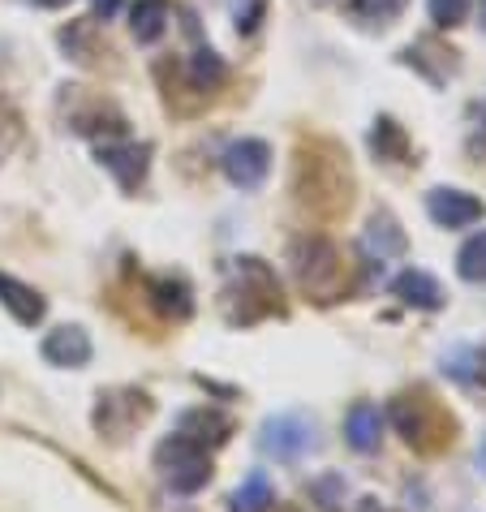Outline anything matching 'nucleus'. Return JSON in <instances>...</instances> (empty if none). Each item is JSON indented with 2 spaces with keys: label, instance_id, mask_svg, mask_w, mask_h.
Returning a JSON list of instances; mask_svg holds the SVG:
<instances>
[{
  "label": "nucleus",
  "instance_id": "7",
  "mask_svg": "<svg viewBox=\"0 0 486 512\" xmlns=\"http://www.w3.org/2000/svg\"><path fill=\"white\" fill-rule=\"evenodd\" d=\"M314 444H319V439H314V422L306 414H276V418H267L263 435H259V448L267 452V457L284 461V465L302 461Z\"/></svg>",
  "mask_w": 486,
  "mask_h": 512
},
{
  "label": "nucleus",
  "instance_id": "9",
  "mask_svg": "<svg viewBox=\"0 0 486 512\" xmlns=\"http://www.w3.org/2000/svg\"><path fill=\"white\" fill-rule=\"evenodd\" d=\"M426 216H431L439 229H469V224H478L486 216V207H482V198H474L469 190L439 186L426 194Z\"/></svg>",
  "mask_w": 486,
  "mask_h": 512
},
{
  "label": "nucleus",
  "instance_id": "19",
  "mask_svg": "<svg viewBox=\"0 0 486 512\" xmlns=\"http://www.w3.org/2000/svg\"><path fill=\"white\" fill-rule=\"evenodd\" d=\"M405 61L409 65H418V69H426L435 61V82H448L452 74H456V52L452 48H443L439 39H418L409 52H405Z\"/></svg>",
  "mask_w": 486,
  "mask_h": 512
},
{
  "label": "nucleus",
  "instance_id": "30",
  "mask_svg": "<svg viewBox=\"0 0 486 512\" xmlns=\"http://www.w3.org/2000/svg\"><path fill=\"white\" fill-rule=\"evenodd\" d=\"M478 22H482V31H486V0H478Z\"/></svg>",
  "mask_w": 486,
  "mask_h": 512
},
{
  "label": "nucleus",
  "instance_id": "32",
  "mask_svg": "<svg viewBox=\"0 0 486 512\" xmlns=\"http://www.w3.org/2000/svg\"><path fill=\"white\" fill-rule=\"evenodd\" d=\"M478 461H482V469H486V439H482V457H478Z\"/></svg>",
  "mask_w": 486,
  "mask_h": 512
},
{
  "label": "nucleus",
  "instance_id": "21",
  "mask_svg": "<svg viewBox=\"0 0 486 512\" xmlns=\"http://www.w3.org/2000/svg\"><path fill=\"white\" fill-rule=\"evenodd\" d=\"M370 151H375L379 160H388V164H400L409 155V138H405V130H400L392 117H379L375 134H370Z\"/></svg>",
  "mask_w": 486,
  "mask_h": 512
},
{
  "label": "nucleus",
  "instance_id": "27",
  "mask_svg": "<svg viewBox=\"0 0 486 512\" xmlns=\"http://www.w3.org/2000/svg\"><path fill=\"white\" fill-rule=\"evenodd\" d=\"M263 13H267V0H233V22H237L241 35H254V31H259Z\"/></svg>",
  "mask_w": 486,
  "mask_h": 512
},
{
  "label": "nucleus",
  "instance_id": "28",
  "mask_svg": "<svg viewBox=\"0 0 486 512\" xmlns=\"http://www.w3.org/2000/svg\"><path fill=\"white\" fill-rule=\"evenodd\" d=\"M91 9H95V18H112L121 9V0H91Z\"/></svg>",
  "mask_w": 486,
  "mask_h": 512
},
{
  "label": "nucleus",
  "instance_id": "4",
  "mask_svg": "<svg viewBox=\"0 0 486 512\" xmlns=\"http://www.w3.org/2000/svg\"><path fill=\"white\" fill-rule=\"evenodd\" d=\"M388 418H392L396 431L405 435V444L418 448V452L448 448L452 435H456V418L435 401L431 392H405V396H396L392 409H388Z\"/></svg>",
  "mask_w": 486,
  "mask_h": 512
},
{
  "label": "nucleus",
  "instance_id": "13",
  "mask_svg": "<svg viewBox=\"0 0 486 512\" xmlns=\"http://www.w3.org/2000/svg\"><path fill=\"white\" fill-rule=\"evenodd\" d=\"M345 439H349L353 452H375L379 439H383V414H379V405L357 401L349 414H345Z\"/></svg>",
  "mask_w": 486,
  "mask_h": 512
},
{
  "label": "nucleus",
  "instance_id": "11",
  "mask_svg": "<svg viewBox=\"0 0 486 512\" xmlns=\"http://www.w3.org/2000/svg\"><path fill=\"white\" fill-rule=\"evenodd\" d=\"M147 155H151L147 142H104V147H99V164H104L125 190H134L138 181L147 177Z\"/></svg>",
  "mask_w": 486,
  "mask_h": 512
},
{
  "label": "nucleus",
  "instance_id": "17",
  "mask_svg": "<svg viewBox=\"0 0 486 512\" xmlns=\"http://www.w3.org/2000/svg\"><path fill=\"white\" fill-rule=\"evenodd\" d=\"M147 293H151V302L160 315H173V319H185L194 310L190 302V289H185V280H173V276H155L147 284Z\"/></svg>",
  "mask_w": 486,
  "mask_h": 512
},
{
  "label": "nucleus",
  "instance_id": "2",
  "mask_svg": "<svg viewBox=\"0 0 486 512\" xmlns=\"http://www.w3.org/2000/svg\"><path fill=\"white\" fill-rule=\"evenodd\" d=\"M220 310L228 323H259L267 315H280V284L276 272L263 259H233L228 267V284L220 293Z\"/></svg>",
  "mask_w": 486,
  "mask_h": 512
},
{
  "label": "nucleus",
  "instance_id": "6",
  "mask_svg": "<svg viewBox=\"0 0 486 512\" xmlns=\"http://www.w3.org/2000/svg\"><path fill=\"white\" fill-rule=\"evenodd\" d=\"M155 414V401L147 392H138V388H112V392H99V405H95V431L99 435H108L112 444H121L125 435H134L142 422H147Z\"/></svg>",
  "mask_w": 486,
  "mask_h": 512
},
{
  "label": "nucleus",
  "instance_id": "25",
  "mask_svg": "<svg viewBox=\"0 0 486 512\" xmlns=\"http://www.w3.org/2000/svg\"><path fill=\"white\" fill-rule=\"evenodd\" d=\"M409 0H353V18H362V22H379V26H388L396 22L400 13H405Z\"/></svg>",
  "mask_w": 486,
  "mask_h": 512
},
{
  "label": "nucleus",
  "instance_id": "15",
  "mask_svg": "<svg viewBox=\"0 0 486 512\" xmlns=\"http://www.w3.org/2000/svg\"><path fill=\"white\" fill-rule=\"evenodd\" d=\"M181 435L185 439H194V444H211V448H216V444H224V439L228 435H233V418H228V414H220V409H190V414H185L181 418Z\"/></svg>",
  "mask_w": 486,
  "mask_h": 512
},
{
  "label": "nucleus",
  "instance_id": "23",
  "mask_svg": "<svg viewBox=\"0 0 486 512\" xmlns=\"http://www.w3.org/2000/svg\"><path fill=\"white\" fill-rule=\"evenodd\" d=\"M190 82H194L198 91H211L216 82H224V61L211 48H198L190 56Z\"/></svg>",
  "mask_w": 486,
  "mask_h": 512
},
{
  "label": "nucleus",
  "instance_id": "10",
  "mask_svg": "<svg viewBox=\"0 0 486 512\" xmlns=\"http://www.w3.org/2000/svg\"><path fill=\"white\" fill-rule=\"evenodd\" d=\"M39 353H44V362L52 366H65V371H78V366H87L91 362V336L82 332L78 323H65V327H56V332L44 336V345H39Z\"/></svg>",
  "mask_w": 486,
  "mask_h": 512
},
{
  "label": "nucleus",
  "instance_id": "18",
  "mask_svg": "<svg viewBox=\"0 0 486 512\" xmlns=\"http://www.w3.org/2000/svg\"><path fill=\"white\" fill-rule=\"evenodd\" d=\"M366 250L379 254V263L405 250V233H400V224L388 216V211H375V216H370V224H366Z\"/></svg>",
  "mask_w": 486,
  "mask_h": 512
},
{
  "label": "nucleus",
  "instance_id": "29",
  "mask_svg": "<svg viewBox=\"0 0 486 512\" xmlns=\"http://www.w3.org/2000/svg\"><path fill=\"white\" fill-rule=\"evenodd\" d=\"M357 512H388V508H383L379 500H362V504H357Z\"/></svg>",
  "mask_w": 486,
  "mask_h": 512
},
{
  "label": "nucleus",
  "instance_id": "24",
  "mask_svg": "<svg viewBox=\"0 0 486 512\" xmlns=\"http://www.w3.org/2000/svg\"><path fill=\"white\" fill-rule=\"evenodd\" d=\"M18 142H22V112L13 108V99L0 95V164L18 151Z\"/></svg>",
  "mask_w": 486,
  "mask_h": 512
},
{
  "label": "nucleus",
  "instance_id": "1",
  "mask_svg": "<svg viewBox=\"0 0 486 512\" xmlns=\"http://www.w3.org/2000/svg\"><path fill=\"white\" fill-rule=\"evenodd\" d=\"M349 190H353V177H349L345 155L336 147L310 142V147L297 151L293 194L306 211H314V216H340V211L349 207Z\"/></svg>",
  "mask_w": 486,
  "mask_h": 512
},
{
  "label": "nucleus",
  "instance_id": "14",
  "mask_svg": "<svg viewBox=\"0 0 486 512\" xmlns=\"http://www.w3.org/2000/svg\"><path fill=\"white\" fill-rule=\"evenodd\" d=\"M392 293L400 297L405 306L413 310H439L443 306V289L431 272H418V267H409V272H400L392 280Z\"/></svg>",
  "mask_w": 486,
  "mask_h": 512
},
{
  "label": "nucleus",
  "instance_id": "20",
  "mask_svg": "<svg viewBox=\"0 0 486 512\" xmlns=\"http://www.w3.org/2000/svg\"><path fill=\"white\" fill-rule=\"evenodd\" d=\"M271 504H276V495H271V482H267L263 469H254V474L233 491V500H228L233 512H267Z\"/></svg>",
  "mask_w": 486,
  "mask_h": 512
},
{
  "label": "nucleus",
  "instance_id": "5",
  "mask_svg": "<svg viewBox=\"0 0 486 512\" xmlns=\"http://www.w3.org/2000/svg\"><path fill=\"white\" fill-rule=\"evenodd\" d=\"M155 469H160V478L173 487L177 495H194L207 487L211 478V457L203 444H194V439H185L181 431L168 435L160 448H155Z\"/></svg>",
  "mask_w": 486,
  "mask_h": 512
},
{
  "label": "nucleus",
  "instance_id": "31",
  "mask_svg": "<svg viewBox=\"0 0 486 512\" xmlns=\"http://www.w3.org/2000/svg\"><path fill=\"white\" fill-rule=\"evenodd\" d=\"M39 5H48V9H61V5H69V0H39Z\"/></svg>",
  "mask_w": 486,
  "mask_h": 512
},
{
  "label": "nucleus",
  "instance_id": "16",
  "mask_svg": "<svg viewBox=\"0 0 486 512\" xmlns=\"http://www.w3.org/2000/svg\"><path fill=\"white\" fill-rule=\"evenodd\" d=\"M168 0H138V5L130 9V31L138 44H155L164 31H168Z\"/></svg>",
  "mask_w": 486,
  "mask_h": 512
},
{
  "label": "nucleus",
  "instance_id": "8",
  "mask_svg": "<svg viewBox=\"0 0 486 512\" xmlns=\"http://www.w3.org/2000/svg\"><path fill=\"white\" fill-rule=\"evenodd\" d=\"M224 177L233 181L237 190H259L267 173H271V147L263 138H241L224 151Z\"/></svg>",
  "mask_w": 486,
  "mask_h": 512
},
{
  "label": "nucleus",
  "instance_id": "3",
  "mask_svg": "<svg viewBox=\"0 0 486 512\" xmlns=\"http://www.w3.org/2000/svg\"><path fill=\"white\" fill-rule=\"evenodd\" d=\"M293 272L302 293L314 302H340L349 293V263L327 237H302L293 246Z\"/></svg>",
  "mask_w": 486,
  "mask_h": 512
},
{
  "label": "nucleus",
  "instance_id": "26",
  "mask_svg": "<svg viewBox=\"0 0 486 512\" xmlns=\"http://www.w3.org/2000/svg\"><path fill=\"white\" fill-rule=\"evenodd\" d=\"M465 18H469V0H431V22L443 26V31L461 26Z\"/></svg>",
  "mask_w": 486,
  "mask_h": 512
},
{
  "label": "nucleus",
  "instance_id": "12",
  "mask_svg": "<svg viewBox=\"0 0 486 512\" xmlns=\"http://www.w3.org/2000/svg\"><path fill=\"white\" fill-rule=\"evenodd\" d=\"M0 306H5L22 327H35L39 319L48 315V302H44V297H39L31 284H22L18 276H9V272H0Z\"/></svg>",
  "mask_w": 486,
  "mask_h": 512
},
{
  "label": "nucleus",
  "instance_id": "22",
  "mask_svg": "<svg viewBox=\"0 0 486 512\" xmlns=\"http://www.w3.org/2000/svg\"><path fill=\"white\" fill-rule=\"evenodd\" d=\"M456 272L469 284H486V233H474L456 254Z\"/></svg>",
  "mask_w": 486,
  "mask_h": 512
}]
</instances>
